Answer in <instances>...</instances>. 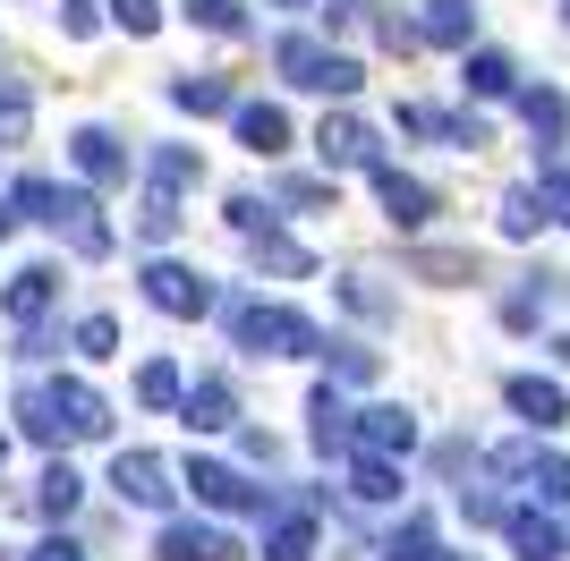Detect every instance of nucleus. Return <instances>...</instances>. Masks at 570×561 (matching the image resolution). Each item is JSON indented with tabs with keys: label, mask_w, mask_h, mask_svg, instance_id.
<instances>
[{
	"label": "nucleus",
	"mask_w": 570,
	"mask_h": 561,
	"mask_svg": "<svg viewBox=\"0 0 570 561\" xmlns=\"http://www.w3.org/2000/svg\"><path fill=\"white\" fill-rule=\"evenodd\" d=\"M0 460H9V434H0Z\"/></svg>",
	"instance_id": "37998d69"
},
{
	"label": "nucleus",
	"mask_w": 570,
	"mask_h": 561,
	"mask_svg": "<svg viewBox=\"0 0 570 561\" xmlns=\"http://www.w3.org/2000/svg\"><path fill=\"white\" fill-rule=\"evenodd\" d=\"M383 561H434V528H426V519H409V528H392Z\"/></svg>",
	"instance_id": "cd10ccee"
},
{
	"label": "nucleus",
	"mask_w": 570,
	"mask_h": 561,
	"mask_svg": "<svg viewBox=\"0 0 570 561\" xmlns=\"http://www.w3.org/2000/svg\"><path fill=\"white\" fill-rule=\"evenodd\" d=\"M230 332H238V350H256V357H315L324 350V332L307 324V315H289V306H230Z\"/></svg>",
	"instance_id": "f03ea898"
},
{
	"label": "nucleus",
	"mask_w": 570,
	"mask_h": 561,
	"mask_svg": "<svg viewBox=\"0 0 570 561\" xmlns=\"http://www.w3.org/2000/svg\"><path fill=\"white\" fill-rule=\"evenodd\" d=\"M537 222H546V196H528V187H511V196H502V230H511V238H528Z\"/></svg>",
	"instance_id": "c85d7f7f"
},
{
	"label": "nucleus",
	"mask_w": 570,
	"mask_h": 561,
	"mask_svg": "<svg viewBox=\"0 0 570 561\" xmlns=\"http://www.w3.org/2000/svg\"><path fill=\"white\" fill-rule=\"evenodd\" d=\"M247 247H256V264H264V273H282V280H307V273H315V256L298 247V238H282V230H256Z\"/></svg>",
	"instance_id": "a211bd4d"
},
{
	"label": "nucleus",
	"mask_w": 570,
	"mask_h": 561,
	"mask_svg": "<svg viewBox=\"0 0 570 561\" xmlns=\"http://www.w3.org/2000/svg\"><path fill=\"white\" fill-rule=\"evenodd\" d=\"M546 222H570V170L562 163L546 170Z\"/></svg>",
	"instance_id": "e433bc0d"
},
{
	"label": "nucleus",
	"mask_w": 570,
	"mask_h": 561,
	"mask_svg": "<svg viewBox=\"0 0 570 561\" xmlns=\"http://www.w3.org/2000/svg\"><path fill=\"white\" fill-rule=\"evenodd\" d=\"M562 26H570V9H562Z\"/></svg>",
	"instance_id": "c03bdc74"
},
{
	"label": "nucleus",
	"mask_w": 570,
	"mask_h": 561,
	"mask_svg": "<svg viewBox=\"0 0 570 561\" xmlns=\"http://www.w3.org/2000/svg\"><path fill=\"white\" fill-rule=\"evenodd\" d=\"M520 119H528V137H537V154L553 163V145H562V128H570V102L553 86H528L520 94Z\"/></svg>",
	"instance_id": "4468645a"
},
{
	"label": "nucleus",
	"mask_w": 570,
	"mask_h": 561,
	"mask_svg": "<svg viewBox=\"0 0 570 561\" xmlns=\"http://www.w3.org/2000/svg\"><path fill=\"white\" fill-rule=\"evenodd\" d=\"M289 9H298V0H289Z\"/></svg>",
	"instance_id": "a18cd8bd"
},
{
	"label": "nucleus",
	"mask_w": 570,
	"mask_h": 561,
	"mask_svg": "<svg viewBox=\"0 0 570 561\" xmlns=\"http://www.w3.org/2000/svg\"><path fill=\"white\" fill-rule=\"evenodd\" d=\"M0 306H9L18 324H35V315H43V306H51V273H43V264H35V273H18V280H9V298H0Z\"/></svg>",
	"instance_id": "4be33fe9"
},
{
	"label": "nucleus",
	"mask_w": 570,
	"mask_h": 561,
	"mask_svg": "<svg viewBox=\"0 0 570 561\" xmlns=\"http://www.w3.org/2000/svg\"><path fill=\"white\" fill-rule=\"evenodd\" d=\"M230 417H238V400H230V383H222V374L188 383V400H179V425H188V434H222Z\"/></svg>",
	"instance_id": "f8f14e48"
},
{
	"label": "nucleus",
	"mask_w": 570,
	"mask_h": 561,
	"mask_svg": "<svg viewBox=\"0 0 570 561\" xmlns=\"http://www.w3.org/2000/svg\"><path fill=\"white\" fill-rule=\"evenodd\" d=\"M51 392V417H60V434H111V409H102L95 383H43Z\"/></svg>",
	"instance_id": "1a4fd4ad"
},
{
	"label": "nucleus",
	"mask_w": 570,
	"mask_h": 561,
	"mask_svg": "<svg viewBox=\"0 0 570 561\" xmlns=\"http://www.w3.org/2000/svg\"><path fill=\"white\" fill-rule=\"evenodd\" d=\"M341 306H350V315H366V324H383V315H392V298H383L375 280H341Z\"/></svg>",
	"instance_id": "c756f323"
},
{
	"label": "nucleus",
	"mask_w": 570,
	"mask_h": 561,
	"mask_svg": "<svg viewBox=\"0 0 570 561\" xmlns=\"http://www.w3.org/2000/svg\"><path fill=\"white\" fill-rule=\"evenodd\" d=\"M553 350H562V366H570V332H562V341H553Z\"/></svg>",
	"instance_id": "ea45409f"
},
{
	"label": "nucleus",
	"mask_w": 570,
	"mask_h": 561,
	"mask_svg": "<svg viewBox=\"0 0 570 561\" xmlns=\"http://www.w3.org/2000/svg\"><path fill=\"white\" fill-rule=\"evenodd\" d=\"M9 222H18V213H0V238H9Z\"/></svg>",
	"instance_id": "a19ab883"
},
{
	"label": "nucleus",
	"mask_w": 570,
	"mask_h": 561,
	"mask_svg": "<svg viewBox=\"0 0 570 561\" xmlns=\"http://www.w3.org/2000/svg\"><path fill=\"white\" fill-rule=\"evenodd\" d=\"M69 154H77V170H86L95 187H119V179H128V154H119V145L102 137V128H77V137H69Z\"/></svg>",
	"instance_id": "dca6fc26"
},
{
	"label": "nucleus",
	"mask_w": 570,
	"mask_h": 561,
	"mask_svg": "<svg viewBox=\"0 0 570 561\" xmlns=\"http://www.w3.org/2000/svg\"><path fill=\"white\" fill-rule=\"evenodd\" d=\"M18 205L35 213V222H51V230H69L77 256H111V230L95 222V196L86 187H60V179H18Z\"/></svg>",
	"instance_id": "f257e3e1"
},
{
	"label": "nucleus",
	"mask_w": 570,
	"mask_h": 561,
	"mask_svg": "<svg viewBox=\"0 0 570 561\" xmlns=\"http://www.w3.org/2000/svg\"><path fill=\"white\" fill-rule=\"evenodd\" d=\"M511 60H502V51H469V94H511Z\"/></svg>",
	"instance_id": "393cba45"
},
{
	"label": "nucleus",
	"mask_w": 570,
	"mask_h": 561,
	"mask_svg": "<svg viewBox=\"0 0 570 561\" xmlns=\"http://www.w3.org/2000/svg\"><path fill=\"white\" fill-rule=\"evenodd\" d=\"M469 35H476V9H469V0H426V18H417V43L469 51Z\"/></svg>",
	"instance_id": "2eb2a0df"
},
{
	"label": "nucleus",
	"mask_w": 570,
	"mask_h": 561,
	"mask_svg": "<svg viewBox=\"0 0 570 561\" xmlns=\"http://www.w3.org/2000/svg\"><path fill=\"white\" fill-rule=\"evenodd\" d=\"M18 137H26V86L9 77L0 86V145H18Z\"/></svg>",
	"instance_id": "2f4dec72"
},
{
	"label": "nucleus",
	"mask_w": 570,
	"mask_h": 561,
	"mask_svg": "<svg viewBox=\"0 0 570 561\" xmlns=\"http://www.w3.org/2000/svg\"><path fill=\"white\" fill-rule=\"evenodd\" d=\"M170 102H179V111H238L222 77H179V86H170Z\"/></svg>",
	"instance_id": "b1692460"
},
{
	"label": "nucleus",
	"mask_w": 570,
	"mask_h": 561,
	"mask_svg": "<svg viewBox=\"0 0 570 561\" xmlns=\"http://www.w3.org/2000/svg\"><path fill=\"white\" fill-rule=\"evenodd\" d=\"M315 154H324V170H375V137H366V119H350V111H324Z\"/></svg>",
	"instance_id": "39448f33"
},
{
	"label": "nucleus",
	"mask_w": 570,
	"mask_h": 561,
	"mask_svg": "<svg viewBox=\"0 0 570 561\" xmlns=\"http://www.w3.org/2000/svg\"><path fill=\"white\" fill-rule=\"evenodd\" d=\"M145 238H154V247H163L170 230H179V205H170V196H145V222H137Z\"/></svg>",
	"instance_id": "72a5a7b5"
},
{
	"label": "nucleus",
	"mask_w": 570,
	"mask_h": 561,
	"mask_svg": "<svg viewBox=\"0 0 570 561\" xmlns=\"http://www.w3.org/2000/svg\"><path fill=\"white\" fill-rule=\"evenodd\" d=\"M188 485H196V502H214V511H264V493L247 485L238 468H222V460H196Z\"/></svg>",
	"instance_id": "9d476101"
},
{
	"label": "nucleus",
	"mask_w": 570,
	"mask_h": 561,
	"mask_svg": "<svg viewBox=\"0 0 570 561\" xmlns=\"http://www.w3.org/2000/svg\"><path fill=\"white\" fill-rule=\"evenodd\" d=\"M307 553H315V519L282 511V519H273V561H307Z\"/></svg>",
	"instance_id": "5701e85b"
},
{
	"label": "nucleus",
	"mask_w": 570,
	"mask_h": 561,
	"mask_svg": "<svg viewBox=\"0 0 570 561\" xmlns=\"http://www.w3.org/2000/svg\"><path fill=\"white\" fill-rule=\"evenodd\" d=\"M111 485H119V502H137V511H170L179 476H170L163 451H119V460H111Z\"/></svg>",
	"instance_id": "20e7f679"
},
{
	"label": "nucleus",
	"mask_w": 570,
	"mask_h": 561,
	"mask_svg": "<svg viewBox=\"0 0 570 561\" xmlns=\"http://www.w3.org/2000/svg\"><path fill=\"white\" fill-rule=\"evenodd\" d=\"M26 561H86V553H77L69 537H51V544H35V553H26Z\"/></svg>",
	"instance_id": "58836bf2"
},
{
	"label": "nucleus",
	"mask_w": 570,
	"mask_h": 561,
	"mask_svg": "<svg viewBox=\"0 0 570 561\" xmlns=\"http://www.w3.org/2000/svg\"><path fill=\"white\" fill-rule=\"evenodd\" d=\"M154 553H163V561H238V537H230V528H163Z\"/></svg>",
	"instance_id": "ddd939ff"
},
{
	"label": "nucleus",
	"mask_w": 570,
	"mask_h": 561,
	"mask_svg": "<svg viewBox=\"0 0 570 561\" xmlns=\"http://www.w3.org/2000/svg\"><path fill=\"white\" fill-rule=\"evenodd\" d=\"M409 273H426V280H476V264L452 256V247H417V256H409Z\"/></svg>",
	"instance_id": "a878e982"
},
{
	"label": "nucleus",
	"mask_w": 570,
	"mask_h": 561,
	"mask_svg": "<svg viewBox=\"0 0 570 561\" xmlns=\"http://www.w3.org/2000/svg\"><path fill=\"white\" fill-rule=\"evenodd\" d=\"M375 196H383V213H392L401 230H426L434 222V187L409 179V170H392V163H375Z\"/></svg>",
	"instance_id": "0eeeda50"
},
{
	"label": "nucleus",
	"mask_w": 570,
	"mask_h": 561,
	"mask_svg": "<svg viewBox=\"0 0 570 561\" xmlns=\"http://www.w3.org/2000/svg\"><path fill=\"white\" fill-rule=\"evenodd\" d=\"M145 298L163 306V315H205L214 289H205V273H188V264H145Z\"/></svg>",
	"instance_id": "423d86ee"
},
{
	"label": "nucleus",
	"mask_w": 570,
	"mask_h": 561,
	"mask_svg": "<svg viewBox=\"0 0 570 561\" xmlns=\"http://www.w3.org/2000/svg\"><path fill=\"white\" fill-rule=\"evenodd\" d=\"M77 493H86V485H77V468H43V493H35V502H43L51 519H69V511H77Z\"/></svg>",
	"instance_id": "bb28decb"
},
{
	"label": "nucleus",
	"mask_w": 570,
	"mask_h": 561,
	"mask_svg": "<svg viewBox=\"0 0 570 561\" xmlns=\"http://www.w3.org/2000/svg\"><path fill=\"white\" fill-rule=\"evenodd\" d=\"M350 493H357V502H401V468H392V460H357Z\"/></svg>",
	"instance_id": "aec40b11"
},
{
	"label": "nucleus",
	"mask_w": 570,
	"mask_h": 561,
	"mask_svg": "<svg viewBox=\"0 0 570 561\" xmlns=\"http://www.w3.org/2000/svg\"><path fill=\"white\" fill-rule=\"evenodd\" d=\"M357 451H366V460H409V451H417V417H409V409H366V417H357Z\"/></svg>",
	"instance_id": "6e6552de"
},
{
	"label": "nucleus",
	"mask_w": 570,
	"mask_h": 561,
	"mask_svg": "<svg viewBox=\"0 0 570 561\" xmlns=\"http://www.w3.org/2000/svg\"><path fill=\"white\" fill-rule=\"evenodd\" d=\"M137 400H145V409H179V400H188V383H179V366H170V357H154V366L137 374Z\"/></svg>",
	"instance_id": "412c9836"
},
{
	"label": "nucleus",
	"mask_w": 570,
	"mask_h": 561,
	"mask_svg": "<svg viewBox=\"0 0 570 561\" xmlns=\"http://www.w3.org/2000/svg\"><path fill=\"white\" fill-rule=\"evenodd\" d=\"M434 561H469V553H434Z\"/></svg>",
	"instance_id": "79ce46f5"
},
{
	"label": "nucleus",
	"mask_w": 570,
	"mask_h": 561,
	"mask_svg": "<svg viewBox=\"0 0 570 561\" xmlns=\"http://www.w3.org/2000/svg\"><path fill=\"white\" fill-rule=\"evenodd\" d=\"M205 179V163H196L188 145H163V154H154V196H179V187H196Z\"/></svg>",
	"instance_id": "6ab92c4d"
},
{
	"label": "nucleus",
	"mask_w": 570,
	"mask_h": 561,
	"mask_svg": "<svg viewBox=\"0 0 570 561\" xmlns=\"http://www.w3.org/2000/svg\"><path fill=\"white\" fill-rule=\"evenodd\" d=\"M528 485H537V502H562V511H570V460H537Z\"/></svg>",
	"instance_id": "7c9ffc66"
},
{
	"label": "nucleus",
	"mask_w": 570,
	"mask_h": 561,
	"mask_svg": "<svg viewBox=\"0 0 570 561\" xmlns=\"http://www.w3.org/2000/svg\"><path fill=\"white\" fill-rule=\"evenodd\" d=\"M502 400H511V409H520L528 425H570V400H562V383H546V374H511V383H502Z\"/></svg>",
	"instance_id": "9b49d317"
},
{
	"label": "nucleus",
	"mask_w": 570,
	"mask_h": 561,
	"mask_svg": "<svg viewBox=\"0 0 570 561\" xmlns=\"http://www.w3.org/2000/svg\"><path fill=\"white\" fill-rule=\"evenodd\" d=\"M273 69H282L289 86H307V94H333V102H350L357 77H366L350 51H324V43H307V35H282V43H273Z\"/></svg>",
	"instance_id": "7ed1b4c3"
},
{
	"label": "nucleus",
	"mask_w": 570,
	"mask_h": 561,
	"mask_svg": "<svg viewBox=\"0 0 570 561\" xmlns=\"http://www.w3.org/2000/svg\"><path fill=\"white\" fill-rule=\"evenodd\" d=\"M111 18L128 26V35H154V26H163V9H154V0H111Z\"/></svg>",
	"instance_id": "c9c22d12"
},
{
	"label": "nucleus",
	"mask_w": 570,
	"mask_h": 561,
	"mask_svg": "<svg viewBox=\"0 0 570 561\" xmlns=\"http://www.w3.org/2000/svg\"><path fill=\"white\" fill-rule=\"evenodd\" d=\"M60 26H69V35H95L102 18H95V0H69V9H60Z\"/></svg>",
	"instance_id": "4c0bfd02"
},
{
	"label": "nucleus",
	"mask_w": 570,
	"mask_h": 561,
	"mask_svg": "<svg viewBox=\"0 0 570 561\" xmlns=\"http://www.w3.org/2000/svg\"><path fill=\"white\" fill-rule=\"evenodd\" d=\"M77 350H86V357H111L119 350V324H111V315H86V324H77Z\"/></svg>",
	"instance_id": "473e14b6"
},
{
	"label": "nucleus",
	"mask_w": 570,
	"mask_h": 561,
	"mask_svg": "<svg viewBox=\"0 0 570 561\" xmlns=\"http://www.w3.org/2000/svg\"><path fill=\"white\" fill-rule=\"evenodd\" d=\"M238 137H247V154H282L289 145V111L282 102H238Z\"/></svg>",
	"instance_id": "f3484780"
},
{
	"label": "nucleus",
	"mask_w": 570,
	"mask_h": 561,
	"mask_svg": "<svg viewBox=\"0 0 570 561\" xmlns=\"http://www.w3.org/2000/svg\"><path fill=\"white\" fill-rule=\"evenodd\" d=\"M196 26H214V35H238V0H188Z\"/></svg>",
	"instance_id": "f704fd0d"
}]
</instances>
